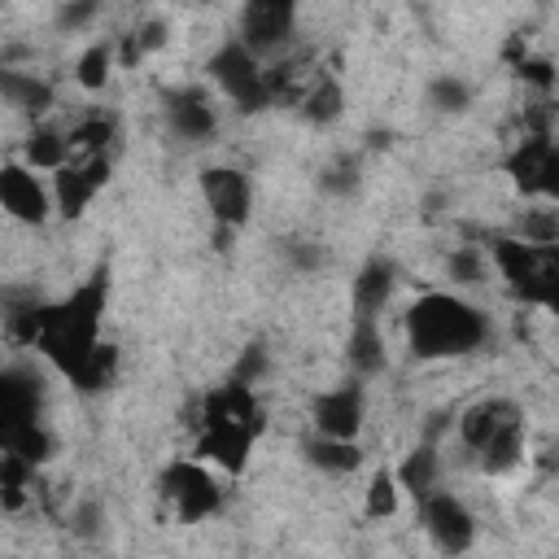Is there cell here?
I'll use <instances>...</instances> for the list:
<instances>
[{
  "label": "cell",
  "instance_id": "8992f818",
  "mask_svg": "<svg viewBox=\"0 0 559 559\" xmlns=\"http://www.w3.org/2000/svg\"><path fill=\"white\" fill-rule=\"evenodd\" d=\"M415 507H419V520H424V528H428V537H432V546H437L441 555H463V550H472V542H476V520H472V511H467L463 498H454V493H445V489H432V493L419 498Z\"/></svg>",
  "mask_w": 559,
  "mask_h": 559
},
{
  "label": "cell",
  "instance_id": "e0dca14e",
  "mask_svg": "<svg viewBox=\"0 0 559 559\" xmlns=\"http://www.w3.org/2000/svg\"><path fill=\"white\" fill-rule=\"evenodd\" d=\"M345 358L358 376H380L389 354H384V336H380V323L376 314H354L349 323V341H345Z\"/></svg>",
  "mask_w": 559,
  "mask_h": 559
},
{
  "label": "cell",
  "instance_id": "6da1fadb",
  "mask_svg": "<svg viewBox=\"0 0 559 559\" xmlns=\"http://www.w3.org/2000/svg\"><path fill=\"white\" fill-rule=\"evenodd\" d=\"M109 301V271L96 266L79 288H70V297L61 301H44L39 306V328H35V349L74 384L79 371L87 367V358L100 345V314Z\"/></svg>",
  "mask_w": 559,
  "mask_h": 559
},
{
  "label": "cell",
  "instance_id": "f546056e",
  "mask_svg": "<svg viewBox=\"0 0 559 559\" xmlns=\"http://www.w3.org/2000/svg\"><path fill=\"white\" fill-rule=\"evenodd\" d=\"M31 463L26 459H17V454H9L4 450V459H0V507L13 515L22 502H26V480H31Z\"/></svg>",
  "mask_w": 559,
  "mask_h": 559
},
{
  "label": "cell",
  "instance_id": "603a6c76",
  "mask_svg": "<svg viewBox=\"0 0 559 559\" xmlns=\"http://www.w3.org/2000/svg\"><path fill=\"white\" fill-rule=\"evenodd\" d=\"M0 450H9V454H17V459H26L31 467H39V463H48V459L57 454V441H52V432L44 428V419H35V424H22V428H13V432H0Z\"/></svg>",
  "mask_w": 559,
  "mask_h": 559
},
{
  "label": "cell",
  "instance_id": "44dd1931",
  "mask_svg": "<svg viewBox=\"0 0 559 559\" xmlns=\"http://www.w3.org/2000/svg\"><path fill=\"white\" fill-rule=\"evenodd\" d=\"M437 480H441V459H437V445L424 441V445H415V450L402 459V467H397V485L419 502V498H428V493L437 489Z\"/></svg>",
  "mask_w": 559,
  "mask_h": 559
},
{
  "label": "cell",
  "instance_id": "9a60e30c",
  "mask_svg": "<svg viewBox=\"0 0 559 559\" xmlns=\"http://www.w3.org/2000/svg\"><path fill=\"white\" fill-rule=\"evenodd\" d=\"M524 419V411L511 402V397H485V402H476V406H467L463 415H459V437H463V445L476 454V450H485L502 428H511V424H520Z\"/></svg>",
  "mask_w": 559,
  "mask_h": 559
},
{
  "label": "cell",
  "instance_id": "8fae6325",
  "mask_svg": "<svg viewBox=\"0 0 559 559\" xmlns=\"http://www.w3.org/2000/svg\"><path fill=\"white\" fill-rule=\"evenodd\" d=\"M109 183V157L105 153H87L83 166H61L52 175V201L61 218H83L92 197Z\"/></svg>",
  "mask_w": 559,
  "mask_h": 559
},
{
  "label": "cell",
  "instance_id": "7c38bea8",
  "mask_svg": "<svg viewBox=\"0 0 559 559\" xmlns=\"http://www.w3.org/2000/svg\"><path fill=\"white\" fill-rule=\"evenodd\" d=\"M362 415H367V393H362L358 380L323 389L310 402V419H314V428L323 437H358L362 432Z\"/></svg>",
  "mask_w": 559,
  "mask_h": 559
},
{
  "label": "cell",
  "instance_id": "ba28073f",
  "mask_svg": "<svg viewBox=\"0 0 559 559\" xmlns=\"http://www.w3.org/2000/svg\"><path fill=\"white\" fill-rule=\"evenodd\" d=\"M258 424L249 419H201V437H197V459L218 463L227 476H240L249 463V450L258 441Z\"/></svg>",
  "mask_w": 559,
  "mask_h": 559
},
{
  "label": "cell",
  "instance_id": "ffe728a7",
  "mask_svg": "<svg viewBox=\"0 0 559 559\" xmlns=\"http://www.w3.org/2000/svg\"><path fill=\"white\" fill-rule=\"evenodd\" d=\"M0 92H4V100H9L13 109H22L26 118H44V114L52 109V83L39 79V74H22V70H13V66L0 70Z\"/></svg>",
  "mask_w": 559,
  "mask_h": 559
},
{
  "label": "cell",
  "instance_id": "83f0119b",
  "mask_svg": "<svg viewBox=\"0 0 559 559\" xmlns=\"http://www.w3.org/2000/svg\"><path fill=\"white\" fill-rule=\"evenodd\" d=\"M424 96H428V105H432L437 114H467V109H472V83L459 79V74H437V79H428Z\"/></svg>",
  "mask_w": 559,
  "mask_h": 559
},
{
  "label": "cell",
  "instance_id": "4fadbf2b",
  "mask_svg": "<svg viewBox=\"0 0 559 559\" xmlns=\"http://www.w3.org/2000/svg\"><path fill=\"white\" fill-rule=\"evenodd\" d=\"M44 406V380L31 367H4L0 371V432H13L22 424H35Z\"/></svg>",
  "mask_w": 559,
  "mask_h": 559
},
{
  "label": "cell",
  "instance_id": "1f68e13d",
  "mask_svg": "<svg viewBox=\"0 0 559 559\" xmlns=\"http://www.w3.org/2000/svg\"><path fill=\"white\" fill-rule=\"evenodd\" d=\"M445 275H450L454 284H463V288H476V284L485 280V258H480V249H476V245L454 249V253L445 258Z\"/></svg>",
  "mask_w": 559,
  "mask_h": 559
},
{
  "label": "cell",
  "instance_id": "ab89813d",
  "mask_svg": "<svg viewBox=\"0 0 559 559\" xmlns=\"http://www.w3.org/2000/svg\"><path fill=\"white\" fill-rule=\"evenodd\" d=\"M135 39H140V48H144V52H157V48H166V22L148 17L144 26H135Z\"/></svg>",
  "mask_w": 559,
  "mask_h": 559
},
{
  "label": "cell",
  "instance_id": "4316f807",
  "mask_svg": "<svg viewBox=\"0 0 559 559\" xmlns=\"http://www.w3.org/2000/svg\"><path fill=\"white\" fill-rule=\"evenodd\" d=\"M114 376H118V345L100 341V345H96V354L87 358V367L79 371V380H74V393H83V397H92V393H105V389L114 384Z\"/></svg>",
  "mask_w": 559,
  "mask_h": 559
},
{
  "label": "cell",
  "instance_id": "b9f144b4",
  "mask_svg": "<svg viewBox=\"0 0 559 559\" xmlns=\"http://www.w3.org/2000/svg\"><path fill=\"white\" fill-rule=\"evenodd\" d=\"M441 201H445V197H441V192H432V197L424 201V214H428V218H437V214H441Z\"/></svg>",
  "mask_w": 559,
  "mask_h": 559
},
{
  "label": "cell",
  "instance_id": "3957f363",
  "mask_svg": "<svg viewBox=\"0 0 559 559\" xmlns=\"http://www.w3.org/2000/svg\"><path fill=\"white\" fill-rule=\"evenodd\" d=\"M210 79L223 87V96L240 109V114H262L271 100H275V92H271V83H266V70H262V57L240 39V35H231V39H223L218 48H214V57H210Z\"/></svg>",
  "mask_w": 559,
  "mask_h": 559
},
{
  "label": "cell",
  "instance_id": "7a4b0ae2",
  "mask_svg": "<svg viewBox=\"0 0 559 559\" xmlns=\"http://www.w3.org/2000/svg\"><path fill=\"white\" fill-rule=\"evenodd\" d=\"M489 341V314L459 293H424L406 306V349L424 362L463 358Z\"/></svg>",
  "mask_w": 559,
  "mask_h": 559
},
{
  "label": "cell",
  "instance_id": "52a82bcc",
  "mask_svg": "<svg viewBox=\"0 0 559 559\" xmlns=\"http://www.w3.org/2000/svg\"><path fill=\"white\" fill-rule=\"evenodd\" d=\"M197 183H201V197H205L214 223L236 227V231L249 223V214H253V183H249L245 170H236V166H205L197 175Z\"/></svg>",
  "mask_w": 559,
  "mask_h": 559
},
{
  "label": "cell",
  "instance_id": "ac0fdd59",
  "mask_svg": "<svg viewBox=\"0 0 559 559\" xmlns=\"http://www.w3.org/2000/svg\"><path fill=\"white\" fill-rule=\"evenodd\" d=\"M301 454H306V463L314 467V472H328V476H349V472H358L362 467V445H358V437H310L306 445H301Z\"/></svg>",
  "mask_w": 559,
  "mask_h": 559
},
{
  "label": "cell",
  "instance_id": "277c9868",
  "mask_svg": "<svg viewBox=\"0 0 559 559\" xmlns=\"http://www.w3.org/2000/svg\"><path fill=\"white\" fill-rule=\"evenodd\" d=\"M162 498L170 502L175 520H183V524H201L223 511V489L210 476L205 459H175L162 472Z\"/></svg>",
  "mask_w": 559,
  "mask_h": 559
},
{
  "label": "cell",
  "instance_id": "4dcf8cb0",
  "mask_svg": "<svg viewBox=\"0 0 559 559\" xmlns=\"http://www.w3.org/2000/svg\"><path fill=\"white\" fill-rule=\"evenodd\" d=\"M358 183H362V175H358L354 157H341V162L319 170V192L323 197H349V192H358Z\"/></svg>",
  "mask_w": 559,
  "mask_h": 559
},
{
  "label": "cell",
  "instance_id": "f35d334b",
  "mask_svg": "<svg viewBox=\"0 0 559 559\" xmlns=\"http://www.w3.org/2000/svg\"><path fill=\"white\" fill-rule=\"evenodd\" d=\"M288 258H293L297 271H314V266H323V249L310 245V240H293V245H288Z\"/></svg>",
  "mask_w": 559,
  "mask_h": 559
},
{
  "label": "cell",
  "instance_id": "2e32d148",
  "mask_svg": "<svg viewBox=\"0 0 559 559\" xmlns=\"http://www.w3.org/2000/svg\"><path fill=\"white\" fill-rule=\"evenodd\" d=\"M393 288H397V266H393L389 258L362 262V271H358L354 284H349V306H354V314H380V310L389 306Z\"/></svg>",
  "mask_w": 559,
  "mask_h": 559
},
{
  "label": "cell",
  "instance_id": "5b68a950",
  "mask_svg": "<svg viewBox=\"0 0 559 559\" xmlns=\"http://www.w3.org/2000/svg\"><path fill=\"white\" fill-rule=\"evenodd\" d=\"M507 175L515 183L520 197H546V201H559V144L537 131L528 140H520L507 157Z\"/></svg>",
  "mask_w": 559,
  "mask_h": 559
},
{
  "label": "cell",
  "instance_id": "484cf974",
  "mask_svg": "<svg viewBox=\"0 0 559 559\" xmlns=\"http://www.w3.org/2000/svg\"><path fill=\"white\" fill-rule=\"evenodd\" d=\"M114 57H118V44L114 39H96L92 48H83L79 66H74V79L83 92H100L109 83V70H114Z\"/></svg>",
  "mask_w": 559,
  "mask_h": 559
},
{
  "label": "cell",
  "instance_id": "7402d4cb",
  "mask_svg": "<svg viewBox=\"0 0 559 559\" xmlns=\"http://www.w3.org/2000/svg\"><path fill=\"white\" fill-rule=\"evenodd\" d=\"M70 148H74L70 135H61L57 127L35 122L31 135H26V144H22V157H26V166H35V170H61Z\"/></svg>",
  "mask_w": 559,
  "mask_h": 559
},
{
  "label": "cell",
  "instance_id": "f1b7e54d",
  "mask_svg": "<svg viewBox=\"0 0 559 559\" xmlns=\"http://www.w3.org/2000/svg\"><path fill=\"white\" fill-rule=\"evenodd\" d=\"M397 493H402V485H397V472H389V467H376V472H371V480H367L362 515H367V520H389V515H397Z\"/></svg>",
  "mask_w": 559,
  "mask_h": 559
},
{
  "label": "cell",
  "instance_id": "9c48e42d",
  "mask_svg": "<svg viewBox=\"0 0 559 559\" xmlns=\"http://www.w3.org/2000/svg\"><path fill=\"white\" fill-rule=\"evenodd\" d=\"M297 31V0H245L240 4V39L266 57L280 52Z\"/></svg>",
  "mask_w": 559,
  "mask_h": 559
},
{
  "label": "cell",
  "instance_id": "30bf717a",
  "mask_svg": "<svg viewBox=\"0 0 559 559\" xmlns=\"http://www.w3.org/2000/svg\"><path fill=\"white\" fill-rule=\"evenodd\" d=\"M0 205H4L9 218L26 223V227H44L48 214H52L48 188L35 179V166H26V162H4L0 166Z\"/></svg>",
  "mask_w": 559,
  "mask_h": 559
},
{
  "label": "cell",
  "instance_id": "836d02e7",
  "mask_svg": "<svg viewBox=\"0 0 559 559\" xmlns=\"http://www.w3.org/2000/svg\"><path fill=\"white\" fill-rule=\"evenodd\" d=\"M109 135H114V118L96 114V118H87V122H79V127L70 131V144L83 148V153H105Z\"/></svg>",
  "mask_w": 559,
  "mask_h": 559
},
{
  "label": "cell",
  "instance_id": "60d3db41",
  "mask_svg": "<svg viewBox=\"0 0 559 559\" xmlns=\"http://www.w3.org/2000/svg\"><path fill=\"white\" fill-rule=\"evenodd\" d=\"M140 57H144V48H140V39H135V31H131V35L122 39V48H118V61H122V66H135Z\"/></svg>",
  "mask_w": 559,
  "mask_h": 559
},
{
  "label": "cell",
  "instance_id": "d4e9b609",
  "mask_svg": "<svg viewBox=\"0 0 559 559\" xmlns=\"http://www.w3.org/2000/svg\"><path fill=\"white\" fill-rule=\"evenodd\" d=\"M341 109H345V92H341V83L328 79V74L301 96V118H306L310 127H332V122L341 118Z\"/></svg>",
  "mask_w": 559,
  "mask_h": 559
},
{
  "label": "cell",
  "instance_id": "8d00e7d4",
  "mask_svg": "<svg viewBox=\"0 0 559 559\" xmlns=\"http://www.w3.org/2000/svg\"><path fill=\"white\" fill-rule=\"evenodd\" d=\"M96 9H100V0H66L57 9V31H83L96 17Z\"/></svg>",
  "mask_w": 559,
  "mask_h": 559
},
{
  "label": "cell",
  "instance_id": "74e56055",
  "mask_svg": "<svg viewBox=\"0 0 559 559\" xmlns=\"http://www.w3.org/2000/svg\"><path fill=\"white\" fill-rule=\"evenodd\" d=\"M515 70H520V79H524V83H533L537 92H550V87H555V66H550V61H542V57H524Z\"/></svg>",
  "mask_w": 559,
  "mask_h": 559
},
{
  "label": "cell",
  "instance_id": "d6a6232c",
  "mask_svg": "<svg viewBox=\"0 0 559 559\" xmlns=\"http://www.w3.org/2000/svg\"><path fill=\"white\" fill-rule=\"evenodd\" d=\"M515 236L533 240V245H555L559 240V210H528L515 227Z\"/></svg>",
  "mask_w": 559,
  "mask_h": 559
},
{
  "label": "cell",
  "instance_id": "e575fe53",
  "mask_svg": "<svg viewBox=\"0 0 559 559\" xmlns=\"http://www.w3.org/2000/svg\"><path fill=\"white\" fill-rule=\"evenodd\" d=\"M266 367H271L266 345H258V341H253V345H245V354L236 358V371H231V376H236V380H245V384H258V380L266 376Z\"/></svg>",
  "mask_w": 559,
  "mask_h": 559
},
{
  "label": "cell",
  "instance_id": "d6986e66",
  "mask_svg": "<svg viewBox=\"0 0 559 559\" xmlns=\"http://www.w3.org/2000/svg\"><path fill=\"white\" fill-rule=\"evenodd\" d=\"M201 419H249V424L262 428V406L253 397V384H245V380L231 376L227 384H218L214 393H205Z\"/></svg>",
  "mask_w": 559,
  "mask_h": 559
},
{
  "label": "cell",
  "instance_id": "5bb4252c",
  "mask_svg": "<svg viewBox=\"0 0 559 559\" xmlns=\"http://www.w3.org/2000/svg\"><path fill=\"white\" fill-rule=\"evenodd\" d=\"M166 122H170V131H175L179 140H188V144H210V140L218 135V114H214V105L205 100V92H197V87L166 96Z\"/></svg>",
  "mask_w": 559,
  "mask_h": 559
},
{
  "label": "cell",
  "instance_id": "d590c367",
  "mask_svg": "<svg viewBox=\"0 0 559 559\" xmlns=\"http://www.w3.org/2000/svg\"><path fill=\"white\" fill-rule=\"evenodd\" d=\"M100 524H105V507H100L96 498H83V502L74 507V515H70V533H74V537H96Z\"/></svg>",
  "mask_w": 559,
  "mask_h": 559
},
{
  "label": "cell",
  "instance_id": "cb8c5ba5",
  "mask_svg": "<svg viewBox=\"0 0 559 559\" xmlns=\"http://www.w3.org/2000/svg\"><path fill=\"white\" fill-rule=\"evenodd\" d=\"M520 454H524V419L502 428L485 450H476V463H480L485 476H502V472H511L520 463Z\"/></svg>",
  "mask_w": 559,
  "mask_h": 559
}]
</instances>
